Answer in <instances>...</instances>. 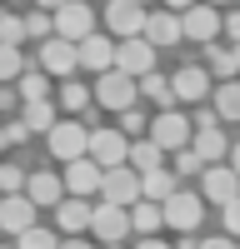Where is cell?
Here are the masks:
<instances>
[{
    "mask_svg": "<svg viewBox=\"0 0 240 249\" xmlns=\"http://www.w3.org/2000/svg\"><path fill=\"white\" fill-rule=\"evenodd\" d=\"M135 95H140V85L130 75H120V70H105L95 80V105L100 110H110V115H125V110H135Z\"/></svg>",
    "mask_w": 240,
    "mask_h": 249,
    "instance_id": "6da1fadb",
    "label": "cell"
},
{
    "mask_svg": "<svg viewBox=\"0 0 240 249\" xmlns=\"http://www.w3.org/2000/svg\"><path fill=\"white\" fill-rule=\"evenodd\" d=\"M165 230H180V234H195L200 230V219H205V199H200L195 190H175L165 204Z\"/></svg>",
    "mask_w": 240,
    "mask_h": 249,
    "instance_id": "7a4b0ae2",
    "label": "cell"
},
{
    "mask_svg": "<svg viewBox=\"0 0 240 249\" xmlns=\"http://www.w3.org/2000/svg\"><path fill=\"white\" fill-rule=\"evenodd\" d=\"M45 144H50V155H55V160L75 164V160H85V155H90V130H85L80 120H60L55 130L45 135Z\"/></svg>",
    "mask_w": 240,
    "mask_h": 249,
    "instance_id": "3957f363",
    "label": "cell"
},
{
    "mask_svg": "<svg viewBox=\"0 0 240 249\" xmlns=\"http://www.w3.org/2000/svg\"><path fill=\"white\" fill-rule=\"evenodd\" d=\"M190 135H195V124L180 110H160L150 120V140L160 144V150H190Z\"/></svg>",
    "mask_w": 240,
    "mask_h": 249,
    "instance_id": "277c9868",
    "label": "cell"
},
{
    "mask_svg": "<svg viewBox=\"0 0 240 249\" xmlns=\"http://www.w3.org/2000/svg\"><path fill=\"white\" fill-rule=\"evenodd\" d=\"M100 199L105 204H120V210H135L140 199V175L130 170V164H120V170H105V184H100Z\"/></svg>",
    "mask_w": 240,
    "mask_h": 249,
    "instance_id": "5b68a950",
    "label": "cell"
},
{
    "mask_svg": "<svg viewBox=\"0 0 240 249\" xmlns=\"http://www.w3.org/2000/svg\"><path fill=\"white\" fill-rule=\"evenodd\" d=\"M115 70L120 75H150L155 70V45L145 35H135V40H115Z\"/></svg>",
    "mask_w": 240,
    "mask_h": 249,
    "instance_id": "8992f818",
    "label": "cell"
},
{
    "mask_svg": "<svg viewBox=\"0 0 240 249\" xmlns=\"http://www.w3.org/2000/svg\"><path fill=\"white\" fill-rule=\"evenodd\" d=\"M90 234H95L100 244H125V234H130V210H120V204H105V199H100L95 214H90Z\"/></svg>",
    "mask_w": 240,
    "mask_h": 249,
    "instance_id": "52a82bcc",
    "label": "cell"
},
{
    "mask_svg": "<svg viewBox=\"0 0 240 249\" xmlns=\"http://www.w3.org/2000/svg\"><path fill=\"white\" fill-rule=\"evenodd\" d=\"M90 160L100 170H120V164H130V140L120 130H90Z\"/></svg>",
    "mask_w": 240,
    "mask_h": 249,
    "instance_id": "ba28073f",
    "label": "cell"
},
{
    "mask_svg": "<svg viewBox=\"0 0 240 249\" xmlns=\"http://www.w3.org/2000/svg\"><path fill=\"white\" fill-rule=\"evenodd\" d=\"M180 30H185V40H200V45H215V35L225 30V20H220V10L215 5H190L185 15H180Z\"/></svg>",
    "mask_w": 240,
    "mask_h": 249,
    "instance_id": "9c48e42d",
    "label": "cell"
},
{
    "mask_svg": "<svg viewBox=\"0 0 240 249\" xmlns=\"http://www.w3.org/2000/svg\"><path fill=\"white\" fill-rule=\"evenodd\" d=\"M55 35L70 40V45H80L85 35H95V10L85 5V0H70L65 10H55Z\"/></svg>",
    "mask_w": 240,
    "mask_h": 249,
    "instance_id": "30bf717a",
    "label": "cell"
},
{
    "mask_svg": "<svg viewBox=\"0 0 240 249\" xmlns=\"http://www.w3.org/2000/svg\"><path fill=\"white\" fill-rule=\"evenodd\" d=\"M145 5H135V0H110L105 5V25H110V35H120V40H135V35H145Z\"/></svg>",
    "mask_w": 240,
    "mask_h": 249,
    "instance_id": "8fae6325",
    "label": "cell"
},
{
    "mask_svg": "<svg viewBox=\"0 0 240 249\" xmlns=\"http://www.w3.org/2000/svg\"><path fill=\"white\" fill-rule=\"evenodd\" d=\"M235 195H240V175L230 170V164H210V170L200 175V199H210V204L225 210Z\"/></svg>",
    "mask_w": 240,
    "mask_h": 249,
    "instance_id": "7c38bea8",
    "label": "cell"
},
{
    "mask_svg": "<svg viewBox=\"0 0 240 249\" xmlns=\"http://www.w3.org/2000/svg\"><path fill=\"white\" fill-rule=\"evenodd\" d=\"M40 70H45V75H60V80H70V75L80 70V50L70 45V40L50 35L45 45H40Z\"/></svg>",
    "mask_w": 240,
    "mask_h": 249,
    "instance_id": "4fadbf2b",
    "label": "cell"
},
{
    "mask_svg": "<svg viewBox=\"0 0 240 249\" xmlns=\"http://www.w3.org/2000/svg\"><path fill=\"white\" fill-rule=\"evenodd\" d=\"M65 195H75V199H90V195H100V184H105V170L85 155V160H75V164H65Z\"/></svg>",
    "mask_w": 240,
    "mask_h": 249,
    "instance_id": "5bb4252c",
    "label": "cell"
},
{
    "mask_svg": "<svg viewBox=\"0 0 240 249\" xmlns=\"http://www.w3.org/2000/svg\"><path fill=\"white\" fill-rule=\"evenodd\" d=\"M25 230H35V204L25 195H5V199H0V234L20 239Z\"/></svg>",
    "mask_w": 240,
    "mask_h": 249,
    "instance_id": "9a60e30c",
    "label": "cell"
},
{
    "mask_svg": "<svg viewBox=\"0 0 240 249\" xmlns=\"http://www.w3.org/2000/svg\"><path fill=\"white\" fill-rule=\"evenodd\" d=\"M90 214H95V204H90V199L65 195V199H60V210H55V230L65 234V239H75V234H85V230H90Z\"/></svg>",
    "mask_w": 240,
    "mask_h": 249,
    "instance_id": "2e32d148",
    "label": "cell"
},
{
    "mask_svg": "<svg viewBox=\"0 0 240 249\" xmlns=\"http://www.w3.org/2000/svg\"><path fill=\"white\" fill-rule=\"evenodd\" d=\"M170 90H175V100H185V105H205V95H210L205 65H180L175 80H170Z\"/></svg>",
    "mask_w": 240,
    "mask_h": 249,
    "instance_id": "e0dca14e",
    "label": "cell"
},
{
    "mask_svg": "<svg viewBox=\"0 0 240 249\" xmlns=\"http://www.w3.org/2000/svg\"><path fill=\"white\" fill-rule=\"evenodd\" d=\"M25 199L35 204V210H60V199H65V179L35 170V175L25 179Z\"/></svg>",
    "mask_w": 240,
    "mask_h": 249,
    "instance_id": "ac0fdd59",
    "label": "cell"
},
{
    "mask_svg": "<svg viewBox=\"0 0 240 249\" xmlns=\"http://www.w3.org/2000/svg\"><path fill=\"white\" fill-rule=\"evenodd\" d=\"M75 50H80V70H95V75L115 70V40L110 35H85Z\"/></svg>",
    "mask_w": 240,
    "mask_h": 249,
    "instance_id": "d6986e66",
    "label": "cell"
},
{
    "mask_svg": "<svg viewBox=\"0 0 240 249\" xmlns=\"http://www.w3.org/2000/svg\"><path fill=\"white\" fill-rule=\"evenodd\" d=\"M145 40H150V45L160 50V45H180V40H185V30H180V15L175 10H150L145 15Z\"/></svg>",
    "mask_w": 240,
    "mask_h": 249,
    "instance_id": "ffe728a7",
    "label": "cell"
},
{
    "mask_svg": "<svg viewBox=\"0 0 240 249\" xmlns=\"http://www.w3.org/2000/svg\"><path fill=\"white\" fill-rule=\"evenodd\" d=\"M130 170L135 175H150V170H165V150L145 135V140H130Z\"/></svg>",
    "mask_w": 240,
    "mask_h": 249,
    "instance_id": "44dd1931",
    "label": "cell"
},
{
    "mask_svg": "<svg viewBox=\"0 0 240 249\" xmlns=\"http://www.w3.org/2000/svg\"><path fill=\"white\" fill-rule=\"evenodd\" d=\"M190 150L205 160V164H215V160L230 155V140L220 135V124H215V130H195V135H190Z\"/></svg>",
    "mask_w": 240,
    "mask_h": 249,
    "instance_id": "7402d4cb",
    "label": "cell"
},
{
    "mask_svg": "<svg viewBox=\"0 0 240 249\" xmlns=\"http://www.w3.org/2000/svg\"><path fill=\"white\" fill-rule=\"evenodd\" d=\"M175 190H180V184H175L170 170H150V175H140V195H145L150 204H165Z\"/></svg>",
    "mask_w": 240,
    "mask_h": 249,
    "instance_id": "603a6c76",
    "label": "cell"
},
{
    "mask_svg": "<svg viewBox=\"0 0 240 249\" xmlns=\"http://www.w3.org/2000/svg\"><path fill=\"white\" fill-rule=\"evenodd\" d=\"M130 230L150 239L155 230H165V210H160V204H150V199H140L135 210H130Z\"/></svg>",
    "mask_w": 240,
    "mask_h": 249,
    "instance_id": "cb8c5ba5",
    "label": "cell"
},
{
    "mask_svg": "<svg viewBox=\"0 0 240 249\" xmlns=\"http://www.w3.org/2000/svg\"><path fill=\"white\" fill-rule=\"evenodd\" d=\"M20 120H25V130H30V135H50L55 124H60V115H55L50 100H40V105H25V110H20Z\"/></svg>",
    "mask_w": 240,
    "mask_h": 249,
    "instance_id": "d4e9b609",
    "label": "cell"
},
{
    "mask_svg": "<svg viewBox=\"0 0 240 249\" xmlns=\"http://www.w3.org/2000/svg\"><path fill=\"white\" fill-rule=\"evenodd\" d=\"M15 90H20L25 105H40V100H50V75L45 70H25V75L15 80Z\"/></svg>",
    "mask_w": 240,
    "mask_h": 249,
    "instance_id": "484cf974",
    "label": "cell"
},
{
    "mask_svg": "<svg viewBox=\"0 0 240 249\" xmlns=\"http://www.w3.org/2000/svg\"><path fill=\"white\" fill-rule=\"evenodd\" d=\"M140 95H145V100H155V105L160 110H175V90H170V80L165 75H140Z\"/></svg>",
    "mask_w": 240,
    "mask_h": 249,
    "instance_id": "4316f807",
    "label": "cell"
},
{
    "mask_svg": "<svg viewBox=\"0 0 240 249\" xmlns=\"http://www.w3.org/2000/svg\"><path fill=\"white\" fill-rule=\"evenodd\" d=\"M210 110H215L220 120H240V80H225V85L215 90V100H210Z\"/></svg>",
    "mask_w": 240,
    "mask_h": 249,
    "instance_id": "83f0119b",
    "label": "cell"
},
{
    "mask_svg": "<svg viewBox=\"0 0 240 249\" xmlns=\"http://www.w3.org/2000/svg\"><path fill=\"white\" fill-rule=\"evenodd\" d=\"M90 100H95V90H85L80 80H65V90H60V105H65L70 115H85V110H90Z\"/></svg>",
    "mask_w": 240,
    "mask_h": 249,
    "instance_id": "f1b7e54d",
    "label": "cell"
},
{
    "mask_svg": "<svg viewBox=\"0 0 240 249\" xmlns=\"http://www.w3.org/2000/svg\"><path fill=\"white\" fill-rule=\"evenodd\" d=\"M20 75H25V55L15 45H0V85H15Z\"/></svg>",
    "mask_w": 240,
    "mask_h": 249,
    "instance_id": "f546056e",
    "label": "cell"
},
{
    "mask_svg": "<svg viewBox=\"0 0 240 249\" xmlns=\"http://www.w3.org/2000/svg\"><path fill=\"white\" fill-rule=\"evenodd\" d=\"M25 40H30V30H25V20H20V15H5V10H0V45H25Z\"/></svg>",
    "mask_w": 240,
    "mask_h": 249,
    "instance_id": "4dcf8cb0",
    "label": "cell"
},
{
    "mask_svg": "<svg viewBox=\"0 0 240 249\" xmlns=\"http://www.w3.org/2000/svg\"><path fill=\"white\" fill-rule=\"evenodd\" d=\"M25 170L20 164H0V195H25Z\"/></svg>",
    "mask_w": 240,
    "mask_h": 249,
    "instance_id": "1f68e13d",
    "label": "cell"
},
{
    "mask_svg": "<svg viewBox=\"0 0 240 249\" xmlns=\"http://www.w3.org/2000/svg\"><path fill=\"white\" fill-rule=\"evenodd\" d=\"M15 249H60V239H55L50 230H40V224H35V230H25V234L15 239Z\"/></svg>",
    "mask_w": 240,
    "mask_h": 249,
    "instance_id": "d6a6232c",
    "label": "cell"
},
{
    "mask_svg": "<svg viewBox=\"0 0 240 249\" xmlns=\"http://www.w3.org/2000/svg\"><path fill=\"white\" fill-rule=\"evenodd\" d=\"M25 30L40 40V45H45V40L55 35V15H50V10H35V15H25Z\"/></svg>",
    "mask_w": 240,
    "mask_h": 249,
    "instance_id": "836d02e7",
    "label": "cell"
},
{
    "mask_svg": "<svg viewBox=\"0 0 240 249\" xmlns=\"http://www.w3.org/2000/svg\"><path fill=\"white\" fill-rule=\"evenodd\" d=\"M210 70L220 75V85L235 80V70H240V65H235V50H215V45H210Z\"/></svg>",
    "mask_w": 240,
    "mask_h": 249,
    "instance_id": "e575fe53",
    "label": "cell"
},
{
    "mask_svg": "<svg viewBox=\"0 0 240 249\" xmlns=\"http://www.w3.org/2000/svg\"><path fill=\"white\" fill-rule=\"evenodd\" d=\"M175 175H205V160L195 150H175Z\"/></svg>",
    "mask_w": 240,
    "mask_h": 249,
    "instance_id": "d590c367",
    "label": "cell"
},
{
    "mask_svg": "<svg viewBox=\"0 0 240 249\" xmlns=\"http://www.w3.org/2000/svg\"><path fill=\"white\" fill-rule=\"evenodd\" d=\"M20 110H25L20 90H15V85H0V115H15V120H20Z\"/></svg>",
    "mask_w": 240,
    "mask_h": 249,
    "instance_id": "8d00e7d4",
    "label": "cell"
},
{
    "mask_svg": "<svg viewBox=\"0 0 240 249\" xmlns=\"http://www.w3.org/2000/svg\"><path fill=\"white\" fill-rule=\"evenodd\" d=\"M145 130H150V124H145L140 110H125V115H120V135H145Z\"/></svg>",
    "mask_w": 240,
    "mask_h": 249,
    "instance_id": "74e56055",
    "label": "cell"
},
{
    "mask_svg": "<svg viewBox=\"0 0 240 249\" xmlns=\"http://www.w3.org/2000/svg\"><path fill=\"white\" fill-rule=\"evenodd\" d=\"M225 234H230V239H240V195L225 204Z\"/></svg>",
    "mask_w": 240,
    "mask_h": 249,
    "instance_id": "f35d334b",
    "label": "cell"
},
{
    "mask_svg": "<svg viewBox=\"0 0 240 249\" xmlns=\"http://www.w3.org/2000/svg\"><path fill=\"white\" fill-rule=\"evenodd\" d=\"M190 124H195V130H215V124H220V115H215V110H205V105H200V110L190 115Z\"/></svg>",
    "mask_w": 240,
    "mask_h": 249,
    "instance_id": "ab89813d",
    "label": "cell"
},
{
    "mask_svg": "<svg viewBox=\"0 0 240 249\" xmlns=\"http://www.w3.org/2000/svg\"><path fill=\"white\" fill-rule=\"evenodd\" d=\"M25 135H30V130H25V120H5V140H10V144H20Z\"/></svg>",
    "mask_w": 240,
    "mask_h": 249,
    "instance_id": "60d3db41",
    "label": "cell"
},
{
    "mask_svg": "<svg viewBox=\"0 0 240 249\" xmlns=\"http://www.w3.org/2000/svg\"><path fill=\"white\" fill-rule=\"evenodd\" d=\"M200 249H235L230 234H210V239H200Z\"/></svg>",
    "mask_w": 240,
    "mask_h": 249,
    "instance_id": "b9f144b4",
    "label": "cell"
},
{
    "mask_svg": "<svg viewBox=\"0 0 240 249\" xmlns=\"http://www.w3.org/2000/svg\"><path fill=\"white\" fill-rule=\"evenodd\" d=\"M225 35L240 45V10H230V15H225Z\"/></svg>",
    "mask_w": 240,
    "mask_h": 249,
    "instance_id": "7bdbcfd3",
    "label": "cell"
},
{
    "mask_svg": "<svg viewBox=\"0 0 240 249\" xmlns=\"http://www.w3.org/2000/svg\"><path fill=\"white\" fill-rule=\"evenodd\" d=\"M35 5H40V10H50V15H55V10H65V5H70V0H35Z\"/></svg>",
    "mask_w": 240,
    "mask_h": 249,
    "instance_id": "ee69618b",
    "label": "cell"
},
{
    "mask_svg": "<svg viewBox=\"0 0 240 249\" xmlns=\"http://www.w3.org/2000/svg\"><path fill=\"white\" fill-rule=\"evenodd\" d=\"M190 5H200V0H165V10H180V15H185Z\"/></svg>",
    "mask_w": 240,
    "mask_h": 249,
    "instance_id": "f6af8a7d",
    "label": "cell"
},
{
    "mask_svg": "<svg viewBox=\"0 0 240 249\" xmlns=\"http://www.w3.org/2000/svg\"><path fill=\"white\" fill-rule=\"evenodd\" d=\"M60 249H90V244H85V234H75V239H60Z\"/></svg>",
    "mask_w": 240,
    "mask_h": 249,
    "instance_id": "bcb514c9",
    "label": "cell"
},
{
    "mask_svg": "<svg viewBox=\"0 0 240 249\" xmlns=\"http://www.w3.org/2000/svg\"><path fill=\"white\" fill-rule=\"evenodd\" d=\"M135 249H170V244H165V239H155V234H150V239H140Z\"/></svg>",
    "mask_w": 240,
    "mask_h": 249,
    "instance_id": "7dc6e473",
    "label": "cell"
},
{
    "mask_svg": "<svg viewBox=\"0 0 240 249\" xmlns=\"http://www.w3.org/2000/svg\"><path fill=\"white\" fill-rule=\"evenodd\" d=\"M230 170L240 175V144H230Z\"/></svg>",
    "mask_w": 240,
    "mask_h": 249,
    "instance_id": "c3c4849f",
    "label": "cell"
},
{
    "mask_svg": "<svg viewBox=\"0 0 240 249\" xmlns=\"http://www.w3.org/2000/svg\"><path fill=\"white\" fill-rule=\"evenodd\" d=\"M205 5H230V0H205Z\"/></svg>",
    "mask_w": 240,
    "mask_h": 249,
    "instance_id": "681fc988",
    "label": "cell"
},
{
    "mask_svg": "<svg viewBox=\"0 0 240 249\" xmlns=\"http://www.w3.org/2000/svg\"><path fill=\"white\" fill-rule=\"evenodd\" d=\"M135 5H155V0H135Z\"/></svg>",
    "mask_w": 240,
    "mask_h": 249,
    "instance_id": "f907efd6",
    "label": "cell"
},
{
    "mask_svg": "<svg viewBox=\"0 0 240 249\" xmlns=\"http://www.w3.org/2000/svg\"><path fill=\"white\" fill-rule=\"evenodd\" d=\"M105 249H125V244H105Z\"/></svg>",
    "mask_w": 240,
    "mask_h": 249,
    "instance_id": "816d5d0a",
    "label": "cell"
},
{
    "mask_svg": "<svg viewBox=\"0 0 240 249\" xmlns=\"http://www.w3.org/2000/svg\"><path fill=\"white\" fill-rule=\"evenodd\" d=\"M235 65H240V45H235Z\"/></svg>",
    "mask_w": 240,
    "mask_h": 249,
    "instance_id": "f5cc1de1",
    "label": "cell"
},
{
    "mask_svg": "<svg viewBox=\"0 0 240 249\" xmlns=\"http://www.w3.org/2000/svg\"><path fill=\"white\" fill-rule=\"evenodd\" d=\"M0 249H10V244H0Z\"/></svg>",
    "mask_w": 240,
    "mask_h": 249,
    "instance_id": "db71d44e",
    "label": "cell"
},
{
    "mask_svg": "<svg viewBox=\"0 0 240 249\" xmlns=\"http://www.w3.org/2000/svg\"><path fill=\"white\" fill-rule=\"evenodd\" d=\"M235 249H240V239H235Z\"/></svg>",
    "mask_w": 240,
    "mask_h": 249,
    "instance_id": "11a10c76",
    "label": "cell"
},
{
    "mask_svg": "<svg viewBox=\"0 0 240 249\" xmlns=\"http://www.w3.org/2000/svg\"><path fill=\"white\" fill-rule=\"evenodd\" d=\"M15 5H20V0H15Z\"/></svg>",
    "mask_w": 240,
    "mask_h": 249,
    "instance_id": "9f6ffc18",
    "label": "cell"
},
{
    "mask_svg": "<svg viewBox=\"0 0 240 249\" xmlns=\"http://www.w3.org/2000/svg\"><path fill=\"white\" fill-rule=\"evenodd\" d=\"M0 199H5V195H0Z\"/></svg>",
    "mask_w": 240,
    "mask_h": 249,
    "instance_id": "6f0895ef",
    "label": "cell"
}]
</instances>
